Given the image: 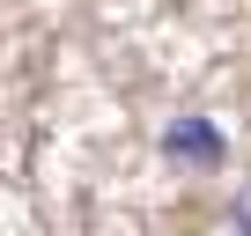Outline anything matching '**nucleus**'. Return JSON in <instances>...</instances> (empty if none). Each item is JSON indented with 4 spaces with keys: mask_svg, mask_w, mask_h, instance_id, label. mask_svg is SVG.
<instances>
[{
    "mask_svg": "<svg viewBox=\"0 0 251 236\" xmlns=\"http://www.w3.org/2000/svg\"><path fill=\"white\" fill-rule=\"evenodd\" d=\"M163 155H170L177 170L214 177V170L229 163V141H222V126H214V118H170V126H163Z\"/></svg>",
    "mask_w": 251,
    "mask_h": 236,
    "instance_id": "f257e3e1",
    "label": "nucleus"
},
{
    "mask_svg": "<svg viewBox=\"0 0 251 236\" xmlns=\"http://www.w3.org/2000/svg\"><path fill=\"white\" fill-rule=\"evenodd\" d=\"M229 229H236V236H251V185L229 199Z\"/></svg>",
    "mask_w": 251,
    "mask_h": 236,
    "instance_id": "f03ea898",
    "label": "nucleus"
}]
</instances>
